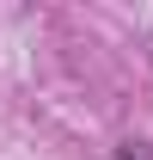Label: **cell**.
<instances>
[{
	"instance_id": "obj_1",
	"label": "cell",
	"mask_w": 153,
	"mask_h": 160,
	"mask_svg": "<svg viewBox=\"0 0 153 160\" xmlns=\"http://www.w3.org/2000/svg\"><path fill=\"white\" fill-rule=\"evenodd\" d=\"M116 160H153V142H123Z\"/></svg>"
}]
</instances>
